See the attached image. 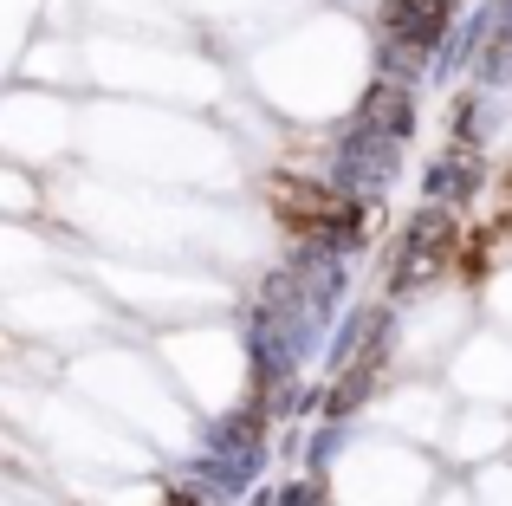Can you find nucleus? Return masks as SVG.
<instances>
[{
  "label": "nucleus",
  "instance_id": "20e7f679",
  "mask_svg": "<svg viewBox=\"0 0 512 506\" xmlns=\"http://www.w3.org/2000/svg\"><path fill=\"white\" fill-rule=\"evenodd\" d=\"M163 506H201V500H188V494H169V500H163Z\"/></svg>",
  "mask_w": 512,
  "mask_h": 506
},
{
  "label": "nucleus",
  "instance_id": "f257e3e1",
  "mask_svg": "<svg viewBox=\"0 0 512 506\" xmlns=\"http://www.w3.org/2000/svg\"><path fill=\"white\" fill-rule=\"evenodd\" d=\"M273 208H279V221L286 228H299V234H331V221H357V208L338 202V195L325 189V182H299V176H273Z\"/></svg>",
  "mask_w": 512,
  "mask_h": 506
},
{
  "label": "nucleus",
  "instance_id": "7ed1b4c3",
  "mask_svg": "<svg viewBox=\"0 0 512 506\" xmlns=\"http://www.w3.org/2000/svg\"><path fill=\"white\" fill-rule=\"evenodd\" d=\"M441 26H448V0H389V33L409 46H428Z\"/></svg>",
  "mask_w": 512,
  "mask_h": 506
},
{
  "label": "nucleus",
  "instance_id": "f03ea898",
  "mask_svg": "<svg viewBox=\"0 0 512 506\" xmlns=\"http://www.w3.org/2000/svg\"><path fill=\"white\" fill-rule=\"evenodd\" d=\"M454 260V221L448 215H422L415 221V234L402 241V260H396V286H428V279L441 273V266Z\"/></svg>",
  "mask_w": 512,
  "mask_h": 506
}]
</instances>
